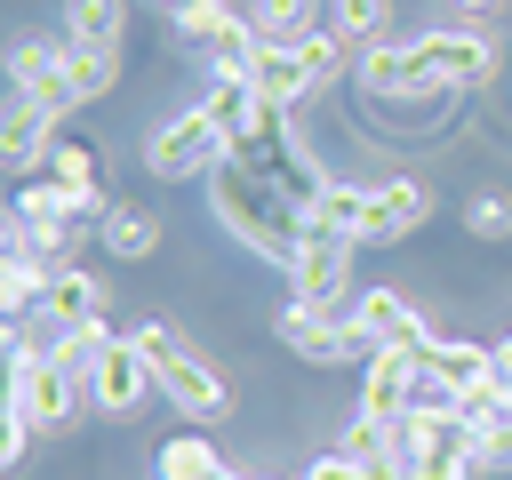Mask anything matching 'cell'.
<instances>
[{
    "instance_id": "1",
    "label": "cell",
    "mask_w": 512,
    "mask_h": 480,
    "mask_svg": "<svg viewBox=\"0 0 512 480\" xmlns=\"http://www.w3.org/2000/svg\"><path fill=\"white\" fill-rule=\"evenodd\" d=\"M200 200H208V224H216L240 256H256V264H272V272H288V264H296L312 208H304L288 184H272L256 160L224 152V160H216V176L200 184Z\"/></svg>"
},
{
    "instance_id": "2",
    "label": "cell",
    "mask_w": 512,
    "mask_h": 480,
    "mask_svg": "<svg viewBox=\"0 0 512 480\" xmlns=\"http://www.w3.org/2000/svg\"><path fill=\"white\" fill-rule=\"evenodd\" d=\"M432 216H440V200H432V184L408 176V168L328 176V192L312 200V224H328V232H344V240H360V248H400V240H416Z\"/></svg>"
},
{
    "instance_id": "3",
    "label": "cell",
    "mask_w": 512,
    "mask_h": 480,
    "mask_svg": "<svg viewBox=\"0 0 512 480\" xmlns=\"http://www.w3.org/2000/svg\"><path fill=\"white\" fill-rule=\"evenodd\" d=\"M128 336L144 344L152 384H160V400H168L184 424H208V432H216V424H232V408H240V400H232L224 368H216V360H208V352H200V344H192L176 320H136Z\"/></svg>"
},
{
    "instance_id": "4",
    "label": "cell",
    "mask_w": 512,
    "mask_h": 480,
    "mask_svg": "<svg viewBox=\"0 0 512 480\" xmlns=\"http://www.w3.org/2000/svg\"><path fill=\"white\" fill-rule=\"evenodd\" d=\"M392 440H400L408 480H488V464H480V432L464 424V408L424 400V408H408V416L392 424Z\"/></svg>"
},
{
    "instance_id": "5",
    "label": "cell",
    "mask_w": 512,
    "mask_h": 480,
    "mask_svg": "<svg viewBox=\"0 0 512 480\" xmlns=\"http://www.w3.org/2000/svg\"><path fill=\"white\" fill-rule=\"evenodd\" d=\"M8 248H32V256H48V264H80L88 216H80L48 176H24V184L8 192Z\"/></svg>"
},
{
    "instance_id": "6",
    "label": "cell",
    "mask_w": 512,
    "mask_h": 480,
    "mask_svg": "<svg viewBox=\"0 0 512 480\" xmlns=\"http://www.w3.org/2000/svg\"><path fill=\"white\" fill-rule=\"evenodd\" d=\"M224 152H232V136H224V128L200 112V96H192L184 112H168V120L144 136V176H152V184H208Z\"/></svg>"
},
{
    "instance_id": "7",
    "label": "cell",
    "mask_w": 512,
    "mask_h": 480,
    "mask_svg": "<svg viewBox=\"0 0 512 480\" xmlns=\"http://www.w3.org/2000/svg\"><path fill=\"white\" fill-rule=\"evenodd\" d=\"M416 56L432 64V80L448 88V96H464V88H488L496 72H504V40L488 32V24H424L416 32Z\"/></svg>"
},
{
    "instance_id": "8",
    "label": "cell",
    "mask_w": 512,
    "mask_h": 480,
    "mask_svg": "<svg viewBox=\"0 0 512 480\" xmlns=\"http://www.w3.org/2000/svg\"><path fill=\"white\" fill-rule=\"evenodd\" d=\"M272 344H280L288 360H304V368H360V360H368V344H360V328H352V304H344V312L280 304V312H272Z\"/></svg>"
},
{
    "instance_id": "9",
    "label": "cell",
    "mask_w": 512,
    "mask_h": 480,
    "mask_svg": "<svg viewBox=\"0 0 512 480\" xmlns=\"http://www.w3.org/2000/svg\"><path fill=\"white\" fill-rule=\"evenodd\" d=\"M352 256H360V240H344V232H328V224H304V248H296V264H288V304H320V312H344L360 288H352Z\"/></svg>"
},
{
    "instance_id": "10",
    "label": "cell",
    "mask_w": 512,
    "mask_h": 480,
    "mask_svg": "<svg viewBox=\"0 0 512 480\" xmlns=\"http://www.w3.org/2000/svg\"><path fill=\"white\" fill-rule=\"evenodd\" d=\"M152 392H160V384H152V360H144V344L120 328V336L88 360V408H96L104 424H136Z\"/></svg>"
},
{
    "instance_id": "11",
    "label": "cell",
    "mask_w": 512,
    "mask_h": 480,
    "mask_svg": "<svg viewBox=\"0 0 512 480\" xmlns=\"http://www.w3.org/2000/svg\"><path fill=\"white\" fill-rule=\"evenodd\" d=\"M176 40H184L208 72H248V56L264 48L256 16H248V8H232V0H192V8L176 16Z\"/></svg>"
},
{
    "instance_id": "12",
    "label": "cell",
    "mask_w": 512,
    "mask_h": 480,
    "mask_svg": "<svg viewBox=\"0 0 512 480\" xmlns=\"http://www.w3.org/2000/svg\"><path fill=\"white\" fill-rule=\"evenodd\" d=\"M360 96H368V104H392V112H424V104H440L448 88H440L432 64L416 56V40H376V48H360Z\"/></svg>"
},
{
    "instance_id": "13",
    "label": "cell",
    "mask_w": 512,
    "mask_h": 480,
    "mask_svg": "<svg viewBox=\"0 0 512 480\" xmlns=\"http://www.w3.org/2000/svg\"><path fill=\"white\" fill-rule=\"evenodd\" d=\"M352 328H360L368 352H416V360H424V352L440 344V328L424 320V304H416L408 288H392V280L352 296Z\"/></svg>"
},
{
    "instance_id": "14",
    "label": "cell",
    "mask_w": 512,
    "mask_h": 480,
    "mask_svg": "<svg viewBox=\"0 0 512 480\" xmlns=\"http://www.w3.org/2000/svg\"><path fill=\"white\" fill-rule=\"evenodd\" d=\"M40 176H48V184H56V192H64V200H72V208L88 216V224H96V216L112 208V192H104V144H96L88 128H72V120L56 128V144H48Z\"/></svg>"
},
{
    "instance_id": "15",
    "label": "cell",
    "mask_w": 512,
    "mask_h": 480,
    "mask_svg": "<svg viewBox=\"0 0 512 480\" xmlns=\"http://www.w3.org/2000/svg\"><path fill=\"white\" fill-rule=\"evenodd\" d=\"M8 96H32L48 112L72 120V88H64V32H16L8 40Z\"/></svg>"
},
{
    "instance_id": "16",
    "label": "cell",
    "mask_w": 512,
    "mask_h": 480,
    "mask_svg": "<svg viewBox=\"0 0 512 480\" xmlns=\"http://www.w3.org/2000/svg\"><path fill=\"white\" fill-rule=\"evenodd\" d=\"M424 400H440V408H456V400H472L488 376H496V344H472V336H440L424 360ZM416 400V408H424Z\"/></svg>"
},
{
    "instance_id": "17",
    "label": "cell",
    "mask_w": 512,
    "mask_h": 480,
    "mask_svg": "<svg viewBox=\"0 0 512 480\" xmlns=\"http://www.w3.org/2000/svg\"><path fill=\"white\" fill-rule=\"evenodd\" d=\"M416 400H424V368H416V352H368V360H360V408H352V416L400 424Z\"/></svg>"
},
{
    "instance_id": "18",
    "label": "cell",
    "mask_w": 512,
    "mask_h": 480,
    "mask_svg": "<svg viewBox=\"0 0 512 480\" xmlns=\"http://www.w3.org/2000/svg\"><path fill=\"white\" fill-rule=\"evenodd\" d=\"M248 80H256L264 112H296L304 96H320V80H312V56H304V40H264V48L248 56Z\"/></svg>"
},
{
    "instance_id": "19",
    "label": "cell",
    "mask_w": 512,
    "mask_h": 480,
    "mask_svg": "<svg viewBox=\"0 0 512 480\" xmlns=\"http://www.w3.org/2000/svg\"><path fill=\"white\" fill-rule=\"evenodd\" d=\"M40 320H48L56 336L96 328V320H112V288H104L88 264H56V272H48V296H40Z\"/></svg>"
},
{
    "instance_id": "20",
    "label": "cell",
    "mask_w": 512,
    "mask_h": 480,
    "mask_svg": "<svg viewBox=\"0 0 512 480\" xmlns=\"http://www.w3.org/2000/svg\"><path fill=\"white\" fill-rule=\"evenodd\" d=\"M56 128H64V112H48V104H32V96H8V120H0V160H8V176H40Z\"/></svg>"
},
{
    "instance_id": "21",
    "label": "cell",
    "mask_w": 512,
    "mask_h": 480,
    "mask_svg": "<svg viewBox=\"0 0 512 480\" xmlns=\"http://www.w3.org/2000/svg\"><path fill=\"white\" fill-rule=\"evenodd\" d=\"M152 480H248V472L224 464V448H216L208 424H184V432H168L152 448Z\"/></svg>"
},
{
    "instance_id": "22",
    "label": "cell",
    "mask_w": 512,
    "mask_h": 480,
    "mask_svg": "<svg viewBox=\"0 0 512 480\" xmlns=\"http://www.w3.org/2000/svg\"><path fill=\"white\" fill-rule=\"evenodd\" d=\"M96 248H104L112 264H152V256H160V208L112 200V208L96 216Z\"/></svg>"
},
{
    "instance_id": "23",
    "label": "cell",
    "mask_w": 512,
    "mask_h": 480,
    "mask_svg": "<svg viewBox=\"0 0 512 480\" xmlns=\"http://www.w3.org/2000/svg\"><path fill=\"white\" fill-rule=\"evenodd\" d=\"M200 112H208V120L232 136V152H240V144L264 128V96H256V80H248V72H208V88H200Z\"/></svg>"
},
{
    "instance_id": "24",
    "label": "cell",
    "mask_w": 512,
    "mask_h": 480,
    "mask_svg": "<svg viewBox=\"0 0 512 480\" xmlns=\"http://www.w3.org/2000/svg\"><path fill=\"white\" fill-rule=\"evenodd\" d=\"M56 32L80 40V48H112L128 40V0H56Z\"/></svg>"
},
{
    "instance_id": "25",
    "label": "cell",
    "mask_w": 512,
    "mask_h": 480,
    "mask_svg": "<svg viewBox=\"0 0 512 480\" xmlns=\"http://www.w3.org/2000/svg\"><path fill=\"white\" fill-rule=\"evenodd\" d=\"M48 256H32V248H8L0 256V312L8 320H40V296H48Z\"/></svg>"
},
{
    "instance_id": "26",
    "label": "cell",
    "mask_w": 512,
    "mask_h": 480,
    "mask_svg": "<svg viewBox=\"0 0 512 480\" xmlns=\"http://www.w3.org/2000/svg\"><path fill=\"white\" fill-rule=\"evenodd\" d=\"M64 88H72V112L104 104V96L120 88V56H112V48H80V40H64Z\"/></svg>"
},
{
    "instance_id": "27",
    "label": "cell",
    "mask_w": 512,
    "mask_h": 480,
    "mask_svg": "<svg viewBox=\"0 0 512 480\" xmlns=\"http://www.w3.org/2000/svg\"><path fill=\"white\" fill-rule=\"evenodd\" d=\"M328 32L344 48H376L392 40V0H328Z\"/></svg>"
},
{
    "instance_id": "28",
    "label": "cell",
    "mask_w": 512,
    "mask_h": 480,
    "mask_svg": "<svg viewBox=\"0 0 512 480\" xmlns=\"http://www.w3.org/2000/svg\"><path fill=\"white\" fill-rule=\"evenodd\" d=\"M464 240H480V248H512V192H504V184H480V192L464 200Z\"/></svg>"
},
{
    "instance_id": "29",
    "label": "cell",
    "mask_w": 512,
    "mask_h": 480,
    "mask_svg": "<svg viewBox=\"0 0 512 480\" xmlns=\"http://www.w3.org/2000/svg\"><path fill=\"white\" fill-rule=\"evenodd\" d=\"M312 8L320 0H248V16H256L264 40H304L312 32Z\"/></svg>"
},
{
    "instance_id": "30",
    "label": "cell",
    "mask_w": 512,
    "mask_h": 480,
    "mask_svg": "<svg viewBox=\"0 0 512 480\" xmlns=\"http://www.w3.org/2000/svg\"><path fill=\"white\" fill-rule=\"evenodd\" d=\"M296 480H368V464H360L352 448H336V440H328V448H320V456H312Z\"/></svg>"
},
{
    "instance_id": "31",
    "label": "cell",
    "mask_w": 512,
    "mask_h": 480,
    "mask_svg": "<svg viewBox=\"0 0 512 480\" xmlns=\"http://www.w3.org/2000/svg\"><path fill=\"white\" fill-rule=\"evenodd\" d=\"M32 440H40V432H32V424H24L16 408H0V464H8V472H24V456H32Z\"/></svg>"
},
{
    "instance_id": "32",
    "label": "cell",
    "mask_w": 512,
    "mask_h": 480,
    "mask_svg": "<svg viewBox=\"0 0 512 480\" xmlns=\"http://www.w3.org/2000/svg\"><path fill=\"white\" fill-rule=\"evenodd\" d=\"M504 8H512V0H448V24H488V32H496Z\"/></svg>"
},
{
    "instance_id": "33",
    "label": "cell",
    "mask_w": 512,
    "mask_h": 480,
    "mask_svg": "<svg viewBox=\"0 0 512 480\" xmlns=\"http://www.w3.org/2000/svg\"><path fill=\"white\" fill-rule=\"evenodd\" d=\"M152 8H160V16H168V24H176V16H184V8H192V0H152Z\"/></svg>"
},
{
    "instance_id": "34",
    "label": "cell",
    "mask_w": 512,
    "mask_h": 480,
    "mask_svg": "<svg viewBox=\"0 0 512 480\" xmlns=\"http://www.w3.org/2000/svg\"><path fill=\"white\" fill-rule=\"evenodd\" d=\"M248 480H280V472H248Z\"/></svg>"
}]
</instances>
